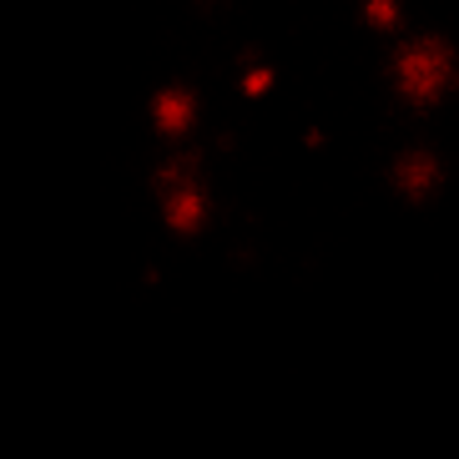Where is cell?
<instances>
[{"label": "cell", "instance_id": "obj_1", "mask_svg": "<svg viewBox=\"0 0 459 459\" xmlns=\"http://www.w3.org/2000/svg\"><path fill=\"white\" fill-rule=\"evenodd\" d=\"M455 82H459V61L449 41H439V36L399 41V51H394V86H399V96H409L414 107H429Z\"/></svg>", "mask_w": 459, "mask_h": 459}, {"label": "cell", "instance_id": "obj_2", "mask_svg": "<svg viewBox=\"0 0 459 459\" xmlns=\"http://www.w3.org/2000/svg\"><path fill=\"white\" fill-rule=\"evenodd\" d=\"M162 217L167 228L192 238V232L207 228V192H203V177H197V162L192 157H177V162L162 167Z\"/></svg>", "mask_w": 459, "mask_h": 459}, {"label": "cell", "instance_id": "obj_3", "mask_svg": "<svg viewBox=\"0 0 459 459\" xmlns=\"http://www.w3.org/2000/svg\"><path fill=\"white\" fill-rule=\"evenodd\" d=\"M152 122L167 136L192 132V122H197V91L192 86H167V91H157L152 96Z\"/></svg>", "mask_w": 459, "mask_h": 459}, {"label": "cell", "instance_id": "obj_4", "mask_svg": "<svg viewBox=\"0 0 459 459\" xmlns=\"http://www.w3.org/2000/svg\"><path fill=\"white\" fill-rule=\"evenodd\" d=\"M439 177H445V167L434 162L429 152H409V157H399V162H394V187L404 192L409 203H424V197H434Z\"/></svg>", "mask_w": 459, "mask_h": 459}, {"label": "cell", "instance_id": "obj_5", "mask_svg": "<svg viewBox=\"0 0 459 459\" xmlns=\"http://www.w3.org/2000/svg\"><path fill=\"white\" fill-rule=\"evenodd\" d=\"M364 21L378 30H399L404 26V5L399 0H364Z\"/></svg>", "mask_w": 459, "mask_h": 459}]
</instances>
